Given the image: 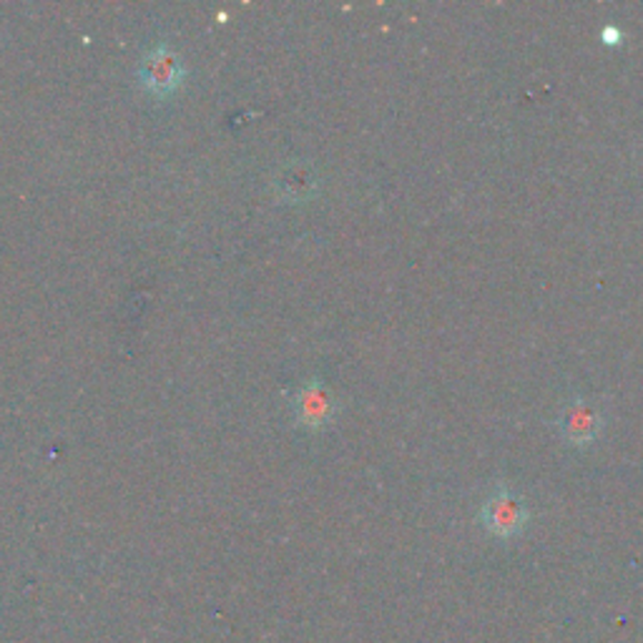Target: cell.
<instances>
[{
  "label": "cell",
  "mask_w": 643,
  "mask_h": 643,
  "mask_svg": "<svg viewBox=\"0 0 643 643\" xmlns=\"http://www.w3.org/2000/svg\"><path fill=\"white\" fill-rule=\"evenodd\" d=\"M184 61L179 59V53L167 43H157L151 51L143 56L139 79L141 86L157 99H167L174 93L181 83H184Z\"/></svg>",
  "instance_id": "1"
},
{
  "label": "cell",
  "mask_w": 643,
  "mask_h": 643,
  "mask_svg": "<svg viewBox=\"0 0 643 643\" xmlns=\"http://www.w3.org/2000/svg\"><path fill=\"white\" fill-rule=\"evenodd\" d=\"M525 521L528 511L523 501L505 485H498L495 493L483 503V511H480V523H483L488 533L501 541L521 535Z\"/></svg>",
  "instance_id": "2"
},
{
  "label": "cell",
  "mask_w": 643,
  "mask_h": 643,
  "mask_svg": "<svg viewBox=\"0 0 643 643\" xmlns=\"http://www.w3.org/2000/svg\"><path fill=\"white\" fill-rule=\"evenodd\" d=\"M338 412L332 392L322 382H304L294 395V420L307 430H320L328 425Z\"/></svg>",
  "instance_id": "3"
},
{
  "label": "cell",
  "mask_w": 643,
  "mask_h": 643,
  "mask_svg": "<svg viewBox=\"0 0 643 643\" xmlns=\"http://www.w3.org/2000/svg\"><path fill=\"white\" fill-rule=\"evenodd\" d=\"M561 435L569 440L571 445H589L596 440L603 428V415L593 402L575 400L569 402L561 412Z\"/></svg>",
  "instance_id": "4"
},
{
  "label": "cell",
  "mask_w": 643,
  "mask_h": 643,
  "mask_svg": "<svg viewBox=\"0 0 643 643\" xmlns=\"http://www.w3.org/2000/svg\"><path fill=\"white\" fill-rule=\"evenodd\" d=\"M274 191H277V197L284 201L302 204V201L314 197V191H317L314 169L310 164H304V161L287 164L280 174L274 177Z\"/></svg>",
  "instance_id": "5"
}]
</instances>
